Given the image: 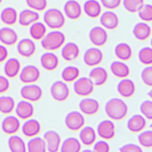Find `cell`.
Here are the masks:
<instances>
[{
  "instance_id": "37",
  "label": "cell",
  "mask_w": 152,
  "mask_h": 152,
  "mask_svg": "<svg viewBox=\"0 0 152 152\" xmlns=\"http://www.w3.org/2000/svg\"><path fill=\"white\" fill-rule=\"evenodd\" d=\"M31 37L34 40H40L46 35V28L41 22H34L30 27L29 30Z\"/></svg>"
},
{
  "instance_id": "30",
  "label": "cell",
  "mask_w": 152,
  "mask_h": 152,
  "mask_svg": "<svg viewBox=\"0 0 152 152\" xmlns=\"http://www.w3.org/2000/svg\"><path fill=\"white\" fill-rule=\"evenodd\" d=\"M112 73L118 78H125L129 74L130 71L128 66L121 61H114L110 65Z\"/></svg>"
},
{
  "instance_id": "8",
  "label": "cell",
  "mask_w": 152,
  "mask_h": 152,
  "mask_svg": "<svg viewBox=\"0 0 152 152\" xmlns=\"http://www.w3.org/2000/svg\"><path fill=\"white\" fill-rule=\"evenodd\" d=\"M39 69L35 66L29 65L24 66L20 74V81L25 84H30L37 81L40 77Z\"/></svg>"
},
{
  "instance_id": "50",
  "label": "cell",
  "mask_w": 152,
  "mask_h": 152,
  "mask_svg": "<svg viewBox=\"0 0 152 152\" xmlns=\"http://www.w3.org/2000/svg\"><path fill=\"white\" fill-rule=\"evenodd\" d=\"M10 87V82L7 77L0 75V94L7 91Z\"/></svg>"
},
{
  "instance_id": "26",
  "label": "cell",
  "mask_w": 152,
  "mask_h": 152,
  "mask_svg": "<svg viewBox=\"0 0 152 152\" xmlns=\"http://www.w3.org/2000/svg\"><path fill=\"white\" fill-rule=\"evenodd\" d=\"M135 90L134 83L130 79H123L117 86L118 93L124 97H131L134 94Z\"/></svg>"
},
{
  "instance_id": "6",
  "label": "cell",
  "mask_w": 152,
  "mask_h": 152,
  "mask_svg": "<svg viewBox=\"0 0 152 152\" xmlns=\"http://www.w3.org/2000/svg\"><path fill=\"white\" fill-rule=\"evenodd\" d=\"M65 124L69 130L77 131L84 126L85 124L84 117L78 111H72L66 116Z\"/></svg>"
},
{
  "instance_id": "25",
  "label": "cell",
  "mask_w": 152,
  "mask_h": 152,
  "mask_svg": "<svg viewBox=\"0 0 152 152\" xmlns=\"http://www.w3.org/2000/svg\"><path fill=\"white\" fill-rule=\"evenodd\" d=\"M80 49L77 45L74 42H68L62 49L61 55L66 61H71L78 56Z\"/></svg>"
},
{
  "instance_id": "3",
  "label": "cell",
  "mask_w": 152,
  "mask_h": 152,
  "mask_svg": "<svg viewBox=\"0 0 152 152\" xmlns=\"http://www.w3.org/2000/svg\"><path fill=\"white\" fill-rule=\"evenodd\" d=\"M44 21L50 28L59 29L62 28L65 23V18L62 12L57 8L48 10L44 14Z\"/></svg>"
},
{
  "instance_id": "1",
  "label": "cell",
  "mask_w": 152,
  "mask_h": 152,
  "mask_svg": "<svg viewBox=\"0 0 152 152\" xmlns=\"http://www.w3.org/2000/svg\"><path fill=\"white\" fill-rule=\"evenodd\" d=\"M128 106L125 102L119 98L109 100L105 105V112L108 117L115 121L124 118L128 113Z\"/></svg>"
},
{
  "instance_id": "10",
  "label": "cell",
  "mask_w": 152,
  "mask_h": 152,
  "mask_svg": "<svg viewBox=\"0 0 152 152\" xmlns=\"http://www.w3.org/2000/svg\"><path fill=\"white\" fill-rule=\"evenodd\" d=\"M107 33L106 30L99 26L92 28L89 32V39L91 43L97 46H103L107 40Z\"/></svg>"
},
{
  "instance_id": "39",
  "label": "cell",
  "mask_w": 152,
  "mask_h": 152,
  "mask_svg": "<svg viewBox=\"0 0 152 152\" xmlns=\"http://www.w3.org/2000/svg\"><path fill=\"white\" fill-rule=\"evenodd\" d=\"M80 75V70L74 66H68L65 68L61 74L62 78L66 82H72L76 80Z\"/></svg>"
},
{
  "instance_id": "40",
  "label": "cell",
  "mask_w": 152,
  "mask_h": 152,
  "mask_svg": "<svg viewBox=\"0 0 152 152\" xmlns=\"http://www.w3.org/2000/svg\"><path fill=\"white\" fill-rule=\"evenodd\" d=\"M140 61L145 65H151L152 64V49L150 47H144L140 49L138 52Z\"/></svg>"
},
{
  "instance_id": "4",
  "label": "cell",
  "mask_w": 152,
  "mask_h": 152,
  "mask_svg": "<svg viewBox=\"0 0 152 152\" xmlns=\"http://www.w3.org/2000/svg\"><path fill=\"white\" fill-rule=\"evenodd\" d=\"M69 94V90L68 86L62 81L54 82L50 87V94L56 101H65L68 97Z\"/></svg>"
},
{
  "instance_id": "7",
  "label": "cell",
  "mask_w": 152,
  "mask_h": 152,
  "mask_svg": "<svg viewBox=\"0 0 152 152\" xmlns=\"http://www.w3.org/2000/svg\"><path fill=\"white\" fill-rule=\"evenodd\" d=\"M94 86L89 78L81 77L75 81L74 84V90L78 96H87L93 91Z\"/></svg>"
},
{
  "instance_id": "19",
  "label": "cell",
  "mask_w": 152,
  "mask_h": 152,
  "mask_svg": "<svg viewBox=\"0 0 152 152\" xmlns=\"http://www.w3.org/2000/svg\"><path fill=\"white\" fill-rule=\"evenodd\" d=\"M107 72L106 70L100 66L95 67L89 73V78L94 85L100 86L103 85L107 80Z\"/></svg>"
},
{
  "instance_id": "32",
  "label": "cell",
  "mask_w": 152,
  "mask_h": 152,
  "mask_svg": "<svg viewBox=\"0 0 152 152\" xmlns=\"http://www.w3.org/2000/svg\"><path fill=\"white\" fill-rule=\"evenodd\" d=\"M81 141L86 145H92L96 141V134L94 129L91 126H86L83 128L79 134Z\"/></svg>"
},
{
  "instance_id": "42",
  "label": "cell",
  "mask_w": 152,
  "mask_h": 152,
  "mask_svg": "<svg viewBox=\"0 0 152 152\" xmlns=\"http://www.w3.org/2000/svg\"><path fill=\"white\" fill-rule=\"evenodd\" d=\"M139 143L142 147L150 148L152 146V131L147 130L141 132L138 136Z\"/></svg>"
},
{
  "instance_id": "2",
  "label": "cell",
  "mask_w": 152,
  "mask_h": 152,
  "mask_svg": "<svg viewBox=\"0 0 152 152\" xmlns=\"http://www.w3.org/2000/svg\"><path fill=\"white\" fill-rule=\"evenodd\" d=\"M65 36L59 31H52L45 35L41 41L42 48L48 50H55L65 43Z\"/></svg>"
},
{
  "instance_id": "49",
  "label": "cell",
  "mask_w": 152,
  "mask_h": 152,
  "mask_svg": "<svg viewBox=\"0 0 152 152\" xmlns=\"http://www.w3.org/2000/svg\"><path fill=\"white\" fill-rule=\"evenodd\" d=\"M122 0H100L102 5L107 9L113 10L118 8Z\"/></svg>"
},
{
  "instance_id": "16",
  "label": "cell",
  "mask_w": 152,
  "mask_h": 152,
  "mask_svg": "<svg viewBox=\"0 0 152 152\" xmlns=\"http://www.w3.org/2000/svg\"><path fill=\"white\" fill-rule=\"evenodd\" d=\"M80 110L87 115H92L97 112L99 109V103L94 99L86 98L79 103Z\"/></svg>"
},
{
  "instance_id": "38",
  "label": "cell",
  "mask_w": 152,
  "mask_h": 152,
  "mask_svg": "<svg viewBox=\"0 0 152 152\" xmlns=\"http://www.w3.org/2000/svg\"><path fill=\"white\" fill-rule=\"evenodd\" d=\"M15 107L14 99L9 96L0 97V112L4 114H10Z\"/></svg>"
},
{
  "instance_id": "36",
  "label": "cell",
  "mask_w": 152,
  "mask_h": 152,
  "mask_svg": "<svg viewBox=\"0 0 152 152\" xmlns=\"http://www.w3.org/2000/svg\"><path fill=\"white\" fill-rule=\"evenodd\" d=\"M27 150L29 152H45L46 144L44 139L39 137L30 139L27 142Z\"/></svg>"
},
{
  "instance_id": "20",
  "label": "cell",
  "mask_w": 152,
  "mask_h": 152,
  "mask_svg": "<svg viewBox=\"0 0 152 152\" xmlns=\"http://www.w3.org/2000/svg\"><path fill=\"white\" fill-rule=\"evenodd\" d=\"M101 24L106 28L113 30L119 25V18L118 15L112 11H106L100 17Z\"/></svg>"
},
{
  "instance_id": "31",
  "label": "cell",
  "mask_w": 152,
  "mask_h": 152,
  "mask_svg": "<svg viewBox=\"0 0 152 152\" xmlns=\"http://www.w3.org/2000/svg\"><path fill=\"white\" fill-rule=\"evenodd\" d=\"M1 20L5 24L14 25L18 19L17 12L12 7H6L2 10L0 14Z\"/></svg>"
},
{
  "instance_id": "52",
  "label": "cell",
  "mask_w": 152,
  "mask_h": 152,
  "mask_svg": "<svg viewBox=\"0 0 152 152\" xmlns=\"http://www.w3.org/2000/svg\"><path fill=\"white\" fill-rule=\"evenodd\" d=\"M148 94H149V96L151 97V90H150V91L148 93Z\"/></svg>"
},
{
  "instance_id": "15",
  "label": "cell",
  "mask_w": 152,
  "mask_h": 152,
  "mask_svg": "<svg viewBox=\"0 0 152 152\" xmlns=\"http://www.w3.org/2000/svg\"><path fill=\"white\" fill-rule=\"evenodd\" d=\"M64 10L66 16L71 20H77L81 15L80 4L75 0H68L64 5Z\"/></svg>"
},
{
  "instance_id": "17",
  "label": "cell",
  "mask_w": 152,
  "mask_h": 152,
  "mask_svg": "<svg viewBox=\"0 0 152 152\" xmlns=\"http://www.w3.org/2000/svg\"><path fill=\"white\" fill-rule=\"evenodd\" d=\"M17 32L11 27H4L0 28V42L7 46H12L18 40Z\"/></svg>"
},
{
  "instance_id": "27",
  "label": "cell",
  "mask_w": 152,
  "mask_h": 152,
  "mask_svg": "<svg viewBox=\"0 0 152 152\" xmlns=\"http://www.w3.org/2000/svg\"><path fill=\"white\" fill-rule=\"evenodd\" d=\"M132 32L136 39L140 40H145L150 36L151 29L147 23L140 22L135 25Z\"/></svg>"
},
{
  "instance_id": "5",
  "label": "cell",
  "mask_w": 152,
  "mask_h": 152,
  "mask_svg": "<svg viewBox=\"0 0 152 152\" xmlns=\"http://www.w3.org/2000/svg\"><path fill=\"white\" fill-rule=\"evenodd\" d=\"M20 94L27 101L37 102L41 99L43 92L41 87L36 84H27L21 88Z\"/></svg>"
},
{
  "instance_id": "35",
  "label": "cell",
  "mask_w": 152,
  "mask_h": 152,
  "mask_svg": "<svg viewBox=\"0 0 152 152\" xmlns=\"http://www.w3.org/2000/svg\"><path fill=\"white\" fill-rule=\"evenodd\" d=\"M81 148V145L78 139L74 137H69L63 141L61 151L62 152H78Z\"/></svg>"
},
{
  "instance_id": "33",
  "label": "cell",
  "mask_w": 152,
  "mask_h": 152,
  "mask_svg": "<svg viewBox=\"0 0 152 152\" xmlns=\"http://www.w3.org/2000/svg\"><path fill=\"white\" fill-rule=\"evenodd\" d=\"M8 147L12 152H25L26 146L24 140L18 135H11L8 140Z\"/></svg>"
},
{
  "instance_id": "46",
  "label": "cell",
  "mask_w": 152,
  "mask_h": 152,
  "mask_svg": "<svg viewBox=\"0 0 152 152\" xmlns=\"http://www.w3.org/2000/svg\"><path fill=\"white\" fill-rule=\"evenodd\" d=\"M141 77L145 85L150 87L152 86V67L151 65H148L142 69Z\"/></svg>"
},
{
  "instance_id": "24",
  "label": "cell",
  "mask_w": 152,
  "mask_h": 152,
  "mask_svg": "<svg viewBox=\"0 0 152 152\" xmlns=\"http://www.w3.org/2000/svg\"><path fill=\"white\" fill-rule=\"evenodd\" d=\"M40 128V124L37 120L30 119L24 123L21 129L26 137H34L39 133Z\"/></svg>"
},
{
  "instance_id": "23",
  "label": "cell",
  "mask_w": 152,
  "mask_h": 152,
  "mask_svg": "<svg viewBox=\"0 0 152 152\" xmlns=\"http://www.w3.org/2000/svg\"><path fill=\"white\" fill-rule=\"evenodd\" d=\"M40 64L47 71H53L58 66V58L53 53L46 52L41 56Z\"/></svg>"
},
{
  "instance_id": "41",
  "label": "cell",
  "mask_w": 152,
  "mask_h": 152,
  "mask_svg": "<svg viewBox=\"0 0 152 152\" xmlns=\"http://www.w3.org/2000/svg\"><path fill=\"white\" fill-rule=\"evenodd\" d=\"M144 0H123L125 8L130 12H137L143 5Z\"/></svg>"
},
{
  "instance_id": "45",
  "label": "cell",
  "mask_w": 152,
  "mask_h": 152,
  "mask_svg": "<svg viewBox=\"0 0 152 152\" xmlns=\"http://www.w3.org/2000/svg\"><path fill=\"white\" fill-rule=\"evenodd\" d=\"M27 5L36 11H43L47 7V0H26Z\"/></svg>"
},
{
  "instance_id": "28",
  "label": "cell",
  "mask_w": 152,
  "mask_h": 152,
  "mask_svg": "<svg viewBox=\"0 0 152 152\" xmlns=\"http://www.w3.org/2000/svg\"><path fill=\"white\" fill-rule=\"evenodd\" d=\"M21 68L20 61L15 58L8 59L4 67L5 75L9 78H14L19 73Z\"/></svg>"
},
{
  "instance_id": "9",
  "label": "cell",
  "mask_w": 152,
  "mask_h": 152,
  "mask_svg": "<svg viewBox=\"0 0 152 152\" xmlns=\"http://www.w3.org/2000/svg\"><path fill=\"white\" fill-rule=\"evenodd\" d=\"M103 56V53L100 49L97 48H90L84 53L83 60L87 66H95L100 64Z\"/></svg>"
},
{
  "instance_id": "34",
  "label": "cell",
  "mask_w": 152,
  "mask_h": 152,
  "mask_svg": "<svg viewBox=\"0 0 152 152\" xmlns=\"http://www.w3.org/2000/svg\"><path fill=\"white\" fill-rule=\"evenodd\" d=\"M116 56L121 60H129L132 54V50L131 46L126 43H120L118 44L115 48Z\"/></svg>"
},
{
  "instance_id": "11",
  "label": "cell",
  "mask_w": 152,
  "mask_h": 152,
  "mask_svg": "<svg viewBox=\"0 0 152 152\" xmlns=\"http://www.w3.org/2000/svg\"><path fill=\"white\" fill-rule=\"evenodd\" d=\"M99 135L104 140H110L115 137V126L110 120H104L100 122L97 128Z\"/></svg>"
},
{
  "instance_id": "29",
  "label": "cell",
  "mask_w": 152,
  "mask_h": 152,
  "mask_svg": "<svg viewBox=\"0 0 152 152\" xmlns=\"http://www.w3.org/2000/svg\"><path fill=\"white\" fill-rule=\"evenodd\" d=\"M84 11L87 16L94 18L100 15L102 8L97 1L88 0L84 4Z\"/></svg>"
},
{
  "instance_id": "43",
  "label": "cell",
  "mask_w": 152,
  "mask_h": 152,
  "mask_svg": "<svg viewBox=\"0 0 152 152\" xmlns=\"http://www.w3.org/2000/svg\"><path fill=\"white\" fill-rule=\"evenodd\" d=\"M138 13L142 20L147 22L152 20V6L150 4H143L138 11Z\"/></svg>"
},
{
  "instance_id": "44",
  "label": "cell",
  "mask_w": 152,
  "mask_h": 152,
  "mask_svg": "<svg viewBox=\"0 0 152 152\" xmlns=\"http://www.w3.org/2000/svg\"><path fill=\"white\" fill-rule=\"evenodd\" d=\"M141 113L148 120L152 119V102L151 100H145L142 102L140 107Z\"/></svg>"
},
{
  "instance_id": "51",
  "label": "cell",
  "mask_w": 152,
  "mask_h": 152,
  "mask_svg": "<svg viewBox=\"0 0 152 152\" xmlns=\"http://www.w3.org/2000/svg\"><path fill=\"white\" fill-rule=\"evenodd\" d=\"M8 55V52L7 48L2 45H0V63L6 60Z\"/></svg>"
},
{
  "instance_id": "53",
  "label": "cell",
  "mask_w": 152,
  "mask_h": 152,
  "mask_svg": "<svg viewBox=\"0 0 152 152\" xmlns=\"http://www.w3.org/2000/svg\"><path fill=\"white\" fill-rule=\"evenodd\" d=\"M2 0H0V4L2 3Z\"/></svg>"
},
{
  "instance_id": "22",
  "label": "cell",
  "mask_w": 152,
  "mask_h": 152,
  "mask_svg": "<svg viewBox=\"0 0 152 152\" xmlns=\"http://www.w3.org/2000/svg\"><path fill=\"white\" fill-rule=\"evenodd\" d=\"M146 125L145 119L141 115L135 114L132 116L127 122L128 129L132 132L142 131Z\"/></svg>"
},
{
  "instance_id": "14",
  "label": "cell",
  "mask_w": 152,
  "mask_h": 152,
  "mask_svg": "<svg viewBox=\"0 0 152 152\" xmlns=\"http://www.w3.org/2000/svg\"><path fill=\"white\" fill-rule=\"evenodd\" d=\"M20 122L19 119L12 115L5 117L1 124L2 130L4 133L8 135H13L20 129Z\"/></svg>"
},
{
  "instance_id": "12",
  "label": "cell",
  "mask_w": 152,
  "mask_h": 152,
  "mask_svg": "<svg viewBox=\"0 0 152 152\" xmlns=\"http://www.w3.org/2000/svg\"><path fill=\"white\" fill-rule=\"evenodd\" d=\"M17 50L21 56L29 58L34 55L36 51V45L31 39L24 38L18 42Z\"/></svg>"
},
{
  "instance_id": "18",
  "label": "cell",
  "mask_w": 152,
  "mask_h": 152,
  "mask_svg": "<svg viewBox=\"0 0 152 152\" xmlns=\"http://www.w3.org/2000/svg\"><path fill=\"white\" fill-rule=\"evenodd\" d=\"M15 113L20 119H27L33 116L34 113V107L28 101L21 100L17 104Z\"/></svg>"
},
{
  "instance_id": "21",
  "label": "cell",
  "mask_w": 152,
  "mask_h": 152,
  "mask_svg": "<svg viewBox=\"0 0 152 152\" xmlns=\"http://www.w3.org/2000/svg\"><path fill=\"white\" fill-rule=\"evenodd\" d=\"M39 18V14L37 12L31 10L25 9L20 12L18 16V22L21 26L27 27L37 21Z\"/></svg>"
},
{
  "instance_id": "48",
  "label": "cell",
  "mask_w": 152,
  "mask_h": 152,
  "mask_svg": "<svg viewBox=\"0 0 152 152\" xmlns=\"http://www.w3.org/2000/svg\"><path fill=\"white\" fill-rule=\"evenodd\" d=\"M119 150L121 152H141L142 150L141 148L135 144L129 143L122 145Z\"/></svg>"
},
{
  "instance_id": "47",
  "label": "cell",
  "mask_w": 152,
  "mask_h": 152,
  "mask_svg": "<svg viewBox=\"0 0 152 152\" xmlns=\"http://www.w3.org/2000/svg\"><path fill=\"white\" fill-rule=\"evenodd\" d=\"M110 150L109 144L103 140L97 141L93 147V151L96 152H108Z\"/></svg>"
},
{
  "instance_id": "13",
  "label": "cell",
  "mask_w": 152,
  "mask_h": 152,
  "mask_svg": "<svg viewBox=\"0 0 152 152\" xmlns=\"http://www.w3.org/2000/svg\"><path fill=\"white\" fill-rule=\"evenodd\" d=\"M46 148L50 152L58 151L61 144V137L59 134L52 130L46 131L43 135Z\"/></svg>"
}]
</instances>
